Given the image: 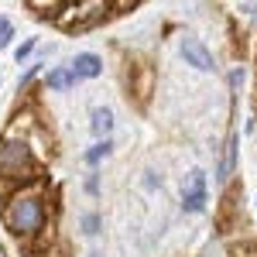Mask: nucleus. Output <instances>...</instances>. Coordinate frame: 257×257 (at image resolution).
<instances>
[{
    "mask_svg": "<svg viewBox=\"0 0 257 257\" xmlns=\"http://www.w3.org/2000/svg\"><path fill=\"white\" fill-rule=\"evenodd\" d=\"M0 219H4L7 233L14 240L28 243V247L41 243L48 237V226H52V202H48V192H45V178L4 192Z\"/></svg>",
    "mask_w": 257,
    "mask_h": 257,
    "instance_id": "nucleus-1",
    "label": "nucleus"
},
{
    "mask_svg": "<svg viewBox=\"0 0 257 257\" xmlns=\"http://www.w3.org/2000/svg\"><path fill=\"white\" fill-rule=\"evenodd\" d=\"M41 178V158L35 155L28 138H0V189L11 192L18 185L38 182Z\"/></svg>",
    "mask_w": 257,
    "mask_h": 257,
    "instance_id": "nucleus-2",
    "label": "nucleus"
},
{
    "mask_svg": "<svg viewBox=\"0 0 257 257\" xmlns=\"http://www.w3.org/2000/svg\"><path fill=\"white\" fill-rule=\"evenodd\" d=\"M110 11H113V0H65L62 11L52 21L59 24L62 31H89Z\"/></svg>",
    "mask_w": 257,
    "mask_h": 257,
    "instance_id": "nucleus-3",
    "label": "nucleus"
},
{
    "mask_svg": "<svg viewBox=\"0 0 257 257\" xmlns=\"http://www.w3.org/2000/svg\"><path fill=\"white\" fill-rule=\"evenodd\" d=\"M209 202V185H206V172L202 168H192L185 182H182V209L185 213H202Z\"/></svg>",
    "mask_w": 257,
    "mask_h": 257,
    "instance_id": "nucleus-4",
    "label": "nucleus"
},
{
    "mask_svg": "<svg viewBox=\"0 0 257 257\" xmlns=\"http://www.w3.org/2000/svg\"><path fill=\"white\" fill-rule=\"evenodd\" d=\"M237 161H240V131L233 127L226 141H223V155H219V165H216V182L226 189L233 185V175H237Z\"/></svg>",
    "mask_w": 257,
    "mask_h": 257,
    "instance_id": "nucleus-5",
    "label": "nucleus"
},
{
    "mask_svg": "<svg viewBox=\"0 0 257 257\" xmlns=\"http://www.w3.org/2000/svg\"><path fill=\"white\" fill-rule=\"evenodd\" d=\"M178 55L185 59V65H192V69H199V72H216L213 52H209L199 38H192V35H185V38L178 41Z\"/></svg>",
    "mask_w": 257,
    "mask_h": 257,
    "instance_id": "nucleus-6",
    "label": "nucleus"
},
{
    "mask_svg": "<svg viewBox=\"0 0 257 257\" xmlns=\"http://www.w3.org/2000/svg\"><path fill=\"white\" fill-rule=\"evenodd\" d=\"M72 72H76V79H96V76H103V59L99 55H93V52H79L76 59H72V65H69Z\"/></svg>",
    "mask_w": 257,
    "mask_h": 257,
    "instance_id": "nucleus-7",
    "label": "nucleus"
},
{
    "mask_svg": "<svg viewBox=\"0 0 257 257\" xmlns=\"http://www.w3.org/2000/svg\"><path fill=\"white\" fill-rule=\"evenodd\" d=\"M76 82H79L76 72H72L69 65H59V69H52V72L45 76V89H52V93H69Z\"/></svg>",
    "mask_w": 257,
    "mask_h": 257,
    "instance_id": "nucleus-8",
    "label": "nucleus"
},
{
    "mask_svg": "<svg viewBox=\"0 0 257 257\" xmlns=\"http://www.w3.org/2000/svg\"><path fill=\"white\" fill-rule=\"evenodd\" d=\"M89 131H93V138L103 141L113 134V110L110 106H96L93 113H89Z\"/></svg>",
    "mask_w": 257,
    "mask_h": 257,
    "instance_id": "nucleus-9",
    "label": "nucleus"
},
{
    "mask_svg": "<svg viewBox=\"0 0 257 257\" xmlns=\"http://www.w3.org/2000/svg\"><path fill=\"white\" fill-rule=\"evenodd\" d=\"M110 155H113V141L103 138V141H96V144H93V148L86 151V165H93V168H96L99 161H106Z\"/></svg>",
    "mask_w": 257,
    "mask_h": 257,
    "instance_id": "nucleus-10",
    "label": "nucleus"
},
{
    "mask_svg": "<svg viewBox=\"0 0 257 257\" xmlns=\"http://www.w3.org/2000/svg\"><path fill=\"white\" fill-rule=\"evenodd\" d=\"M79 226H82V233H86V237H96L99 230H103V216H99V213H82Z\"/></svg>",
    "mask_w": 257,
    "mask_h": 257,
    "instance_id": "nucleus-11",
    "label": "nucleus"
},
{
    "mask_svg": "<svg viewBox=\"0 0 257 257\" xmlns=\"http://www.w3.org/2000/svg\"><path fill=\"white\" fill-rule=\"evenodd\" d=\"M62 4H65V0H28V7H31V11H38L41 18H45V14H52V18H55V14L62 11Z\"/></svg>",
    "mask_w": 257,
    "mask_h": 257,
    "instance_id": "nucleus-12",
    "label": "nucleus"
},
{
    "mask_svg": "<svg viewBox=\"0 0 257 257\" xmlns=\"http://www.w3.org/2000/svg\"><path fill=\"white\" fill-rule=\"evenodd\" d=\"M230 257H257V237L233 243V247H230Z\"/></svg>",
    "mask_w": 257,
    "mask_h": 257,
    "instance_id": "nucleus-13",
    "label": "nucleus"
},
{
    "mask_svg": "<svg viewBox=\"0 0 257 257\" xmlns=\"http://www.w3.org/2000/svg\"><path fill=\"white\" fill-rule=\"evenodd\" d=\"M35 48H38V38H28V41H21V48H14V62H18V65H21V62H28Z\"/></svg>",
    "mask_w": 257,
    "mask_h": 257,
    "instance_id": "nucleus-14",
    "label": "nucleus"
},
{
    "mask_svg": "<svg viewBox=\"0 0 257 257\" xmlns=\"http://www.w3.org/2000/svg\"><path fill=\"white\" fill-rule=\"evenodd\" d=\"M11 41H14V21L0 14V48H7Z\"/></svg>",
    "mask_w": 257,
    "mask_h": 257,
    "instance_id": "nucleus-15",
    "label": "nucleus"
},
{
    "mask_svg": "<svg viewBox=\"0 0 257 257\" xmlns=\"http://www.w3.org/2000/svg\"><path fill=\"white\" fill-rule=\"evenodd\" d=\"M38 72H41V59H38V62H31V65H28V72H24V76L18 79V93H21V89H28V86L35 82V76H38Z\"/></svg>",
    "mask_w": 257,
    "mask_h": 257,
    "instance_id": "nucleus-16",
    "label": "nucleus"
},
{
    "mask_svg": "<svg viewBox=\"0 0 257 257\" xmlns=\"http://www.w3.org/2000/svg\"><path fill=\"white\" fill-rule=\"evenodd\" d=\"M226 79H230V89H240V86H243V79H247V69H243V65H233Z\"/></svg>",
    "mask_w": 257,
    "mask_h": 257,
    "instance_id": "nucleus-17",
    "label": "nucleus"
},
{
    "mask_svg": "<svg viewBox=\"0 0 257 257\" xmlns=\"http://www.w3.org/2000/svg\"><path fill=\"white\" fill-rule=\"evenodd\" d=\"M86 196H93V199L99 196V175H96V172L86 175Z\"/></svg>",
    "mask_w": 257,
    "mask_h": 257,
    "instance_id": "nucleus-18",
    "label": "nucleus"
},
{
    "mask_svg": "<svg viewBox=\"0 0 257 257\" xmlns=\"http://www.w3.org/2000/svg\"><path fill=\"white\" fill-rule=\"evenodd\" d=\"M138 4H144V0H113V11H131Z\"/></svg>",
    "mask_w": 257,
    "mask_h": 257,
    "instance_id": "nucleus-19",
    "label": "nucleus"
},
{
    "mask_svg": "<svg viewBox=\"0 0 257 257\" xmlns=\"http://www.w3.org/2000/svg\"><path fill=\"white\" fill-rule=\"evenodd\" d=\"M144 185H148V189H155V185H158V178H155V172H144Z\"/></svg>",
    "mask_w": 257,
    "mask_h": 257,
    "instance_id": "nucleus-20",
    "label": "nucleus"
},
{
    "mask_svg": "<svg viewBox=\"0 0 257 257\" xmlns=\"http://www.w3.org/2000/svg\"><path fill=\"white\" fill-rule=\"evenodd\" d=\"M89 257H103V254H89Z\"/></svg>",
    "mask_w": 257,
    "mask_h": 257,
    "instance_id": "nucleus-21",
    "label": "nucleus"
}]
</instances>
